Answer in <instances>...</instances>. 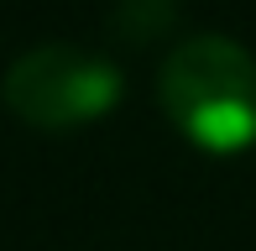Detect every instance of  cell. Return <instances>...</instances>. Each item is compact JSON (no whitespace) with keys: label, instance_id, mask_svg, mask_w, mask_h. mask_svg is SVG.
Returning a JSON list of instances; mask_svg holds the SVG:
<instances>
[{"label":"cell","instance_id":"cell-1","mask_svg":"<svg viewBox=\"0 0 256 251\" xmlns=\"http://www.w3.org/2000/svg\"><path fill=\"white\" fill-rule=\"evenodd\" d=\"M157 100L199 152L230 157L256 142V58L220 32H199L162 58Z\"/></svg>","mask_w":256,"mask_h":251},{"label":"cell","instance_id":"cell-2","mask_svg":"<svg viewBox=\"0 0 256 251\" xmlns=\"http://www.w3.org/2000/svg\"><path fill=\"white\" fill-rule=\"evenodd\" d=\"M0 100L21 126L37 131H78L120 105V68L94 48L42 42L26 48L0 78Z\"/></svg>","mask_w":256,"mask_h":251},{"label":"cell","instance_id":"cell-3","mask_svg":"<svg viewBox=\"0 0 256 251\" xmlns=\"http://www.w3.org/2000/svg\"><path fill=\"white\" fill-rule=\"evenodd\" d=\"M110 26L120 32L131 48H146V42L168 37L178 26V0H115Z\"/></svg>","mask_w":256,"mask_h":251}]
</instances>
